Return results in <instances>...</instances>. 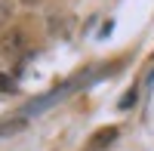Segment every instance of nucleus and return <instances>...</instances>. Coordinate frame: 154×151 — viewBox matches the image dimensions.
I'll return each instance as SVG.
<instances>
[{"label":"nucleus","instance_id":"nucleus-5","mask_svg":"<svg viewBox=\"0 0 154 151\" xmlns=\"http://www.w3.org/2000/svg\"><path fill=\"white\" fill-rule=\"evenodd\" d=\"M136 96H139V90H130V93H126L123 99H120V108L126 111V108H133V102H136Z\"/></svg>","mask_w":154,"mask_h":151},{"label":"nucleus","instance_id":"nucleus-4","mask_svg":"<svg viewBox=\"0 0 154 151\" xmlns=\"http://www.w3.org/2000/svg\"><path fill=\"white\" fill-rule=\"evenodd\" d=\"M9 16H12V6H9V0H0V28L9 22Z\"/></svg>","mask_w":154,"mask_h":151},{"label":"nucleus","instance_id":"nucleus-2","mask_svg":"<svg viewBox=\"0 0 154 151\" xmlns=\"http://www.w3.org/2000/svg\"><path fill=\"white\" fill-rule=\"evenodd\" d=\"M117 127H102L96 136H93V139H89V145H86V151H105L111 142H117Z\"/></svg>","mask_w":154,"mask_h":151},{"label":"nucleus","instance_id":"nucleus-1","mask_svg":"<svg viewBox=\"0 0 154 151\" xmlns=\"http://www.w3.org/2000/svg\"><path fill=\"white\" fill-rule=\"evenodd\" d=\"M25 46H28V34L22 28H9L0 34V59H16V56H22Z\"/></svg>","mask_w":154,"mask_h":151},{"label":"nucleus","instance_id":"nucleus-3","mask_svg":"<svg viewBox=\"0 0 154 151\" xmlns=\"http://www.w3.org/2000/svg\"><path fill=\"white\" fill-rule=\"evenodd\" d=\"M0 93H16V80L3 71H0Z\"/></svg>","mask_w":154,"mask_h":151}]
</instances>
